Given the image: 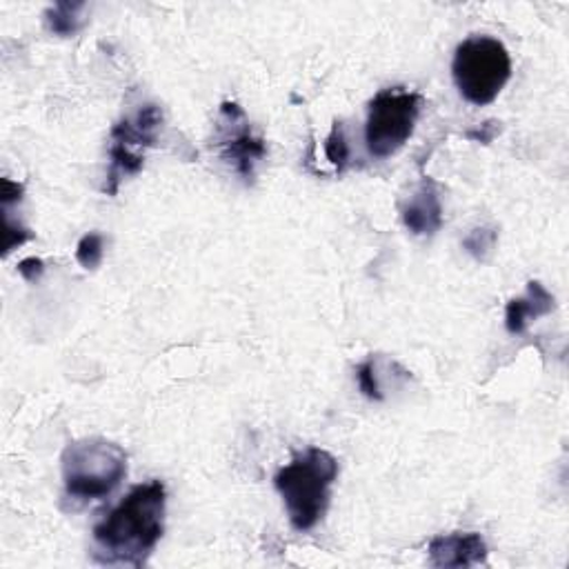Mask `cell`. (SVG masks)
<instances>
[{
    "label": "cell",
    "mask_w": 569,
    "mask_h": 569,
    "mask_svg": "<svg viewBox=\"0 0 569 569\" xmlns=\"http://www.w3.org/2000/svg\"><path fill=\"white\" fill-rule=\"evenodd\" d=\"M167 489L160 480L131 487L91 529L93 560L100 565L144 567L164 531Z\"/></svg>",
    "instance_id": "1"
},
{
    "label": "cell",
    "mask_w": 569,
    "mask_h": 569,
    "mask_svg": "<svg viewBox=\"0 0 569 569\" xmlns=\"http://www.w3.org/2000/svg\"><path fill=\"white\" fill-rule=\"evenodd\" d=\"M338 478V460L320 447H309L278 469L273 485L284 502L296 531L313 529L327 513L331 487Z\"/></svg>",
    "instance_id": "2"
},
{
    "label": "cell",
    "mask_w": 569,
    "mask_h": 569,
    "mask_svg": "<svg viewBox=\"0 0 569 569\" xmlns=\"http://www.w3.org/2000/svg\"><path fill=\"white\" fill-rule=\"evenodd\" d=\"M64 498L87 505L107 498L127 476V453L104 438H80L64 447L62 456Z\"/></svg>",
    "instance_id": "3"
},
{
    "label": "cell",
    "mask_w": 569,
    "mask_h": 569,
    "mask_svg": "<svg viewBox=\"0 0 569 569\" xmlns=\"http://www.w3.org/2000/svg\"><path fill=\"white\" fill-rule=\"evenodd\" d=\"M451 76L467 102L485 107L498 98L511 78L509 51L498 38L469 36L453 51Z\"/></svg>",
    "instance_id": "4"
},
{
    "label": "cell",
    "mask_w": 569,
    "mask_h": 569,
    "mask_svg": "<svg viewBox=\"0 0 569 569\" xmlns=\"http://www.w3.org/2000/svg\"><path fill=\"white\" fill-rule=\"evenodd\" d=\"M422 109V96L405 87L378 91L367 107L365 144L367 151L382 160L393 156L411 138Z\"/></svg>",
    "instance_id": "5"
},
{
    "label": "cell",
    "mask_w": 569,
    "mask_h": 569,
    "mask_svg": "<svg viewBox=\"0 0 569 569\" xmlns=\"http://www.w3.org/2000/svg\"><path fill=\"white\" fill-rule=\"evenodd\" d=\"M162 122L158 104H142L136 116H127L113 124L109 136V171L102 191L118 193L122 178L136 176L144 164V149L156 144V131Z\"/></svg>",
    "instance_id": "6"
},
{
    "label": "cell",
    "mask_w": 569,
    "mask_h": 569,
    "mask_svg": "<svg viewBox=\"0 0 569 569\" xmlns=\"http://www.w3.org/2000/svg\"><path fill=\"white\" fill-rule=\"evenodd\" d=\"M216 147L220 158L227 160L244 180L253 178L256 162L267 156V142L251 131L242 107L229 100L220 104Z\"/></svg>",
    "instance_id": "7"
},
{
    "label": "cell",
    "mask_w": 569,
    "mask_h": 569,
    "mask_svg": "<svg viewBox=\"0 0 569 569\" xmlns=\"http://www.w3.org/2000/svg\"><path fill=\"white\" fill-rule=\"evenodd\" d=\"M431 567H476L487 562V545L476 531L440 533L429 540Z\"/></svg>",
    "instance_id": "8"
},
{
    "label": "cell",
    "mask_w": 569,
    "mask_h": 569,
    "mask_svg": "<svg viewBox=\"0 0 569 569\" xmlns=\"http://www.w3.org/2000/svg\"><path fill=\"white\" fill-rule=\"evenodd\" d=\"M402 222L416 236H431L442 227V202L433 180L425 178L405 202Z\"/></svg>",
    "instance_id": "9"
},
{
    "label": "cell",
    "mask_w": 569,
    "mask_h": 569,
    "mask_svg": "<svg viewBox=\"0 0 569 569\" xmlns=\"http://www.w3.org/2000/svg\"><path fill=\"white\" fill-rule=\"evenodd\" d=\"M556 309V298L545 289L542 282L529 280L527 291L520 298H511L505 307V327L509 333H522L527 325Z\"/></svg>",
    "instance_id": "10"
},
{
    "label": "cell",
    "mask_w": 569,
    "mask_h": 569,
    "mask_svg": "<svg viewBox=\"0 0 569 569\" xmlns=\"http://www.w3.org/2000/svg\"><path fill=\"white\" fill-rule=\"evenodd\" d=\"M84 2H56L44 11V22L51 33L69 38L82 29V11Z\"/></svg>",
    "instance_id": "11"
},
{
    "label": "cell",
    "mask_w": 569,
    "mask_h": 569,
    "mask_svg": "<svg viewBox=\"0 0 569 569\" xmlns=\"http://www.w3.org/2000/svg\"><path fill=\"white\" fill-rule=\"evenodd\" d=\"M356 380H358V389L362 391L365 398L380 402L385 398L382 393V385H380V373H378V360L373 356H369L367 360H362L356 367Z\"/></svg>",
    "instance_id": "12"
},
{
    "label": "cell",
    "mask_w": 569,
    "mask_h": 569,
    "mask_svg": "<svg viewBox=\"0 0 569 569\" xmlns=\"http://www.w3.org/2000/svg\"><path fill=\"white\" fill-rule=\"evenodd\" d=\"M498 240V229L496 227H476L469 231V236L462 240V247L467 253H471L476 260H485Z\"/></svg>",
    "instance_id": "13"
},
{
    "label": "cell",
    "mask_w": 569,
    "mask_h": 569,
    "mask_svg": "<svg viewBox=\"0 0 569 569\" xmlns=\"http://www.w3.org/2000/svg\"><path fill=\"white\" fill-rule=\"evenodd\" d=\"M104 256V238L96 231L84 233L78 244H76V260L84 267V269H96L102 262Z\"/></svg>",
    "instance_id": "14"
},
{
    "label": "cell",
    "mask_w": 569,
    "mask_h": 569,
    "mask_svg": "<svg viewBox=\"0 0 569 569\" xmlns=\"http://www.w3.org/2000/svg\"><path fill=\"white\" fill-rule=\"evenodd\" d=\"M325 156L336 167V171H342L349 162V144H347L340 122H333V127L325 140Z\"/></svg>",
    "instance_id": "15"
},
{
    "label": "cell",
    "mask_w": 569,
    "mask_h": 569,
    "mask_svg": "<svg viewBox=\"0 0 569 569\" xmlns=\"http://www.w3.org/2000/svg\"><path fill=\"white\" fill-rule=\"evenodd\" d=\"M2 216H4V251H2V253L7 256L11 249H16V247H20L22 242L31 240L33 233H31L27 227H22L20 222L16 224V222L11 220V213L2 211Z\"/></svg>",
    "instance_id": "16"
},
{
    "label": "cell",
    "mask_w": 569,
    "mask_h": 569,
    "mask_svg": "<svg viewBox=\"0 0 569 569\" xmlns=\"http://www.w3.org/2000/svg\"><path fill=\"white\" fill-rule=\"evenodd\" d=\"M18 273L27 280V282H38L44 273V262L36 256H29L24 260L18 262Z\"/></svg>",
    "instance_id": "17"
},
{
    "label": "cell",
    "mask_w": 569,
    "mask_h": 569,
    "mask_svg": "<svg viewBox=\"0 0 569 569\" xmlns=\"http://www.w3.org/2000/svg\"><path fill=\"white\" fill-rule=\"evenodd\" d=\"M0 184H2V191H0L2 209H9L13 202H20V200H22L24 187H22L20 182H13L11 178H2V180H0Z\"/></svg>",
    "instance_id": "18"
},
{
    "label": "cell",
    "mask_w": 569,
    "mask_h": 569,
    "mask_svg": "<svg viewBox=\"0 0 569 569\" xmlns=\"http://www.w3.org/2000/svg\"><path fill=\"white\" fill-rule=\"evenodd\" d=\"M500 133V122H496V120H487V122H482L480 127H476V129H469L467 131V138L469 140H476V142H491L496 136Z\"/></svg>",
    "instance_id": "19"
}]
</instances>
